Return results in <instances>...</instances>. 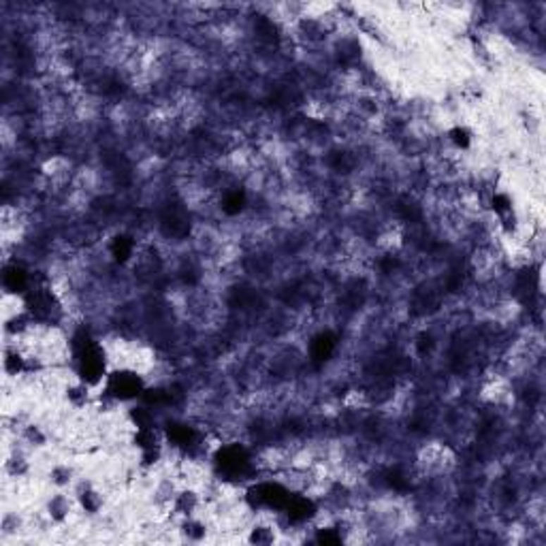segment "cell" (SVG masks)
Segmentation results:
<instances>
[{
  "label": "cell",
  "mask_w": 546,
  "mask_h": 546,
  "mask_svg": "<svg viewBox=\"0 0 546 546\" xmlns=\"http://www.w3.org/2000/svg\"><path fill=\"white\" fill-rule=\"evenodd\" d=\"M333 350H335V340L329 333H323L311 342V354H314L316 361H327Z\"/></svg>",
  "instance_id": "6"
},
{
  "label": "cell",
  "mask_w": 546,
  "mask_h": 546,
  "mask_svg": "<svg viewBox=\"0 0 546 546\" xmlns=\"http://www.w3.org/2000/svg\"><path fill=\"white\" fill-rule=\"evenodd\" d=\"M5 286L11 292H22L28 286V273L22 267H18V265L7 267L5 269Z\"/></svg>",
  "instance_id": "5"
},
{
  "label": "cell",
  "mask_w": 546,
  "mask_h": 546,
  "mask_svg": "<svg viewBox=\"0 0 546 546\" xmlns=\"http://www.w3.org/2000/svg\"><path fill=\"white\" fill-rule=\"evenodd\" d=\"M105 393H107L111 399H118V402L135 399V397H139V395L145 393L143 378H141L137 371L128 369V367L116 369V371L107 373Z\"/></svg>",
  "instance_id": "2"
},
{
  "label": "cell",
  "mask_w": 546,
  "mask_h": 546,
  "mask_svg": "<svg viewBox=\"0 0 546 546\" xmlns=\"http://www.w3.org/2000/svg\"><path fill=\"white\" fill-rule=\"evenodd\" d=\"M73 356H75V363H77V373L82 376L84 382L97 384L103 378H107V371H105V365H107L105 350L88 333H80L73 340Z\"/></svg>",
  "instance_id": "1"
},
{
  "label": "cell",
  "mask_w": 546,
  "mask_h": 546,
  "mask_svg": "<svg viewBox=\"0 0 546 546\" xmlns=\"http://www.w3.org/2000/svg\"><path fill=\"white\" fill-rule=\"evenodd\" d=\"M218 470L230 478H237V476H244L248 470H250V454L248 450L242 446V444H226V446H220L216 457H213Z\"/></svg>",
  "instance_id": "3"
},
{
  "label": "cell",
  "mask_w": 546,
  "mask_h": 546,
  "mask_svg": "<svg viewBox=\"0 0 546 546\" xmlns=\"http://www.w3.org/2000/svg\"><path fill=\"white\" fill-rule=\"evenodd\" d=\"M132 240L130 237H116L113 246H111V252H113V259L118 263H124L132 256Z\"/></svg>",
  "instance_id": "7"
},
{
  "label": "cell",
  "mask_w": 546,
  "mask_h": 546,
  "mask_svg": "<svg viewBox=\"0 0 546 546\" xmlns=\"http://www.w3.org/2000/svg\"><path fill=\"white\" fill-rule=\"evenodd\" d=\"M165 433H167V440L178 448H188L197 440V431L190 425H184V423H169Z\"/></svg>",
  "instance_id": "4"
}]
</instances>
